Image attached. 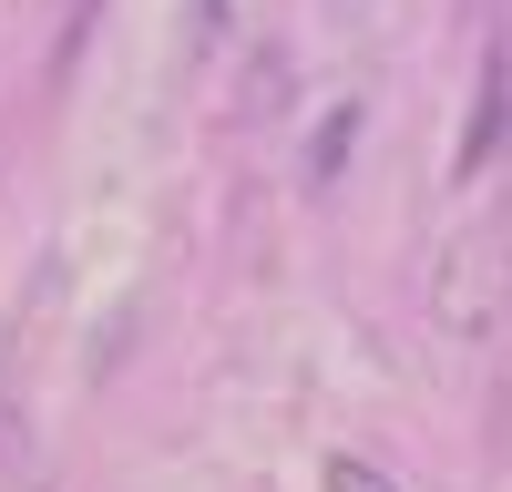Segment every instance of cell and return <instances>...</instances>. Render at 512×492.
I'll return each instance as SVG.
<instances>
[{"label":"cell","mask_w":512,"mask_h":492,"mask_svg":"<svg viewBox=\"0 0 512 492\" xmlns=\"http://www.w3.org/2000/svg\"><path fill=\"white\" fill-rule=\"evenodd\" d=\"M502 308H512V226L472 216V226H451L441 257H431V318L451 339H492Z\"/></svg>","instance_id":"6da1fadb"},{"label":"cell","mask_w":512,"mask_h":492,"mask_svg":"<svg viewBox=\"0 0 512 492\" xmlns=\"http://www.w3.org/2000/svg\"><path fill=\"white\" fill-rule=\"evenodd\" d=\"M349 144H359V103H338V113L318 123V144H308V185H328V175H338V154H349Z\"/></svg>","instance_id":"7a4b0ae2"},{"label":"cell","mask_w":512,"mask_h":492,"mask_svg":"<svg viewBox=\"0 0 512 492\" xmlns=\"http://www.w3.org/2000/svg\"><path fill=\"white\" fill-rule=\"evenodd\" d=\"M328 492H400V482L379 472L369 451H328Z\"/></svg>","instance_id":"3957f363"},{"label":"cell","mask_w":512,"mask_h":492,"mask_svg":"<svg viewBox=\"0 0 512 492\" xmlns=\"http://www.w3.org/2000/svg\"><path fill=\"white\" fill-rule=\"evenodd\" d=\"M492 11H512V0H472V21H492Z\"/></svg>","instance_id":"277c9868"}]
</instances>
